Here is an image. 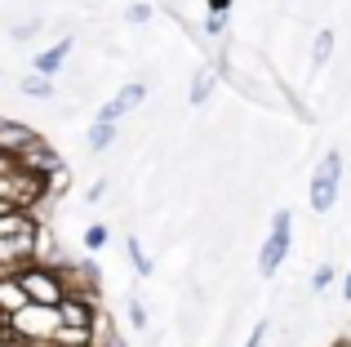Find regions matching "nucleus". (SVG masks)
I'll return each instance as SVG.
<instances>
[{
    "mask_svg": "<svg viewBox=\"0 0 351 347\" xmlns=\"http://www.w3.org/2000/svg\"><path fill=\"white\" fill-rule=\"evenodd\" d=\"M18 285L27 289L32 303H45V307H58L67 298V280H62V267H49V263H23L18 267Z\"/></svg>",
    "mask_w": 351,
    "mask_h": 347,
    "instance_id": "nucleus-2",
    "label": "nucleus"
},
{
    "mask_svg": "<svg viewBox=\"0 0 351 347\" xmlns=\"http://www.w3.org/2000/svg\"><path fill=\"white\" fill-rule=\"evenodd\" d=\"M267 334H271V325H267V321H258L254 330H249V339L240 343V347H263V343H267Z\"/></svg>",
    "mask_w": 351,
    "mask_h": 347,
    "instance_id": "nucleus-20",
    "label": "nucleus"
},
{
    "mask_svg": "<svg viewBox=\"0 0 351 347\" xmlns=\"http://www.w3.org/2000/svg\"><path fill=\"white\" fill-rule=\"evenodd\" d=\"M334 280H338V267H334V263L316 267V272H311V294H325V289L334 285Z\"/></svg>",
    "mask_w": 351,
    "mask_h": 347,
    "instance_id": "nucleus-17",
    "label": "nucleus"
},
{
    "mask_svg": "<svg viewBox=\"0 0 351 347\" xmlns=\"http://www.w3.org/2000/svg\"><path fill=\"white\" fill-rule=\"evenodd\" d=\"M23 303H32V298H27V289L18 285V276H0V316L18 312Z\"/></svg>",
    "mask_w": 351,
    "mask_h": 347,
    "instance_id": "nucleus-12",
    "label": "nucleus"
},
{
    "mask_svg": "<svg viewBox=\"0 0 351 347\" xmlns=\"http://www.w3.org/2000/svg\"><path fill=\"white\" fill-rule=\"evenodd\" d=\"M227 32V14H209L205 18V36H223Z\"/></svg>",
    "mask_w": 351,
    "mask_h": 347,
    "instance_id": "nucleus-21",
    "label": "nucleus"
},
{
    "mask_svg": "<svg viewBox=\"0 0 351 347\" xmlns=\"http://www.w3.org/2000/svg\"><path fill=\"white\" fill-rule=\"evenodd\" d=\"M214 80H218L214 67H196V71H191V85H187V103L191 107H205V98L214 94Z\"/></svg>",
    "mask_w": 351,
    "mask_h": 347,
    "instance_id": "nucleus-11",
    "label": "nucleus"
},
{
    "mask_svg": "<svg viewBox=\"0 0 351 347\" xmlns=\"http://www.w3.org/2000/svg\"><path fill=\"white\" fill-rule=\"evenodd\" d=\"M125 250H129V263H134V272H138V276H152V272H156L152 254L143 250V241H138V236H129V241H125Z\"/></svg>",
    "mask_w": 351,
    "mask_h": 347,
    "instance_id": "nucleus-13",
    "label": "nucleus"
},
{
    "mask_svg": "<svg viewBox=\"0 0 351 347\" xmlns=\"http://www.w3.org/2000/svg\"><path fill=\"white\" fill-rule=\"evenodd\" d=\"M23 94H27V98H53V76H40V71H32V76L23 80Z\"/></svg>",
    "mask_w": 351,
    "mask_h": 347,
    "instance_id": "nucleus-16",
    "label": "nucleus"
},
{
    "mask_svg": "<svg viewBox=\"0 0 351 347\" xmlns=\"http://www.w3.org/2000/svg\"><path fill=\"white\" fill-rule=\"evenodd\" d=\"M152 18V5H129V23H147Z\"/></svg>",
    "mask_w": 351,
    "mask_h": 347,
    "instance_id": "nucleus-23",
    "label": "nucleus"
},
{
    "mask_svg": "<svg viewBox=\"0 0 351 347\" xmlns=\"http://www.w3.org/2000/svg\"><path fill=\"white\" fill-rule=\"evenodd\" d=\"M18 165H23L27 174H36V178H45V174H53V169H62V156L49 147V143L36 134L32 143H27L23 152H18Z\"/></svg>",
    "mask_w": 351,
    "mask_h": 347,
    "instance_id": "nucleus-6",
    "label": "nucleus"
},
{
    "mask_svg": "<svg viewBox=\"0 0 351 347\" xmlns=\"http://www.w3.org/2000/svg\"><path fill=\"white\" fill-rule=\"evenodd\" d=\"M67 53H71V40L62 36L58 45H49L45 53H36V58H32V71H40V76H58V71L67 67Z\"/></svg>",
    "mask_w": 351,
    "mask_h": 347,
    "instance_id": "nucleus-10",
    "label": "nucleus"
},
{
    "mask_svg": "<svg viewBox=\"0 0 351 347\" xmlns=\"http://www.w3.org/2000/svg\"><path fill=\"white\" fill-rule=\"evenodd\" d=\"M53 330H58V307H45V303H23L18 312L0 316V334H5L14 347L49 343Z\"/></svg>",
    "mask_w": 351,
    "mask_h": 347,
    "instance_id": "nucleus-1",
    "label": "nucleus"
},
{
    "mask_svg": "<svg viewBox=\"0 0 351 347\" xmlns=\"http://www.w3.org/2000/svg\"><path fill=\"white\" fill-rule=\"evenodd\" d=\"M36 227H40V223H36ZM36 227L14 232V236H0V263H5V267H23V263L36 259Z\"/></svg>",
    "mask_w": 351,
    "mask_h": 347,
    "instance_id": "nucleus-8",
    "label": "nucleus"
},
{
    "mask_svg": "<svg viewBox=\"0 0 351 347\" xmlns=\"http://www.w3.org/2000/svg\"><path fill=\"white\" fill-rule=\"evenodd\" d=\"M343 298L351 303V263H347V276H343Z\"/></svg>",
    "mask_w": 351,
    "mask_h": 347,
    "instance_id": "nucleus-26",
    "label": "nucleus"
},
{
    "mask_svg": "<svg viewBox=\"0 0 351 347\" xmlns=\"http://www.w3.org/2000/svg\"><path fill=\"white\" fill-rule=\"evenodd\" d=\"M289 245H293V214H289V209H276L271 236H267L263 250H258V276L271 280L276 272L285 267V259H289Z\"/></svg>",
    "mask_w": 351,
    "mask_h": 347,
    "instance_id": "nucleus-3",
    "label": "nucleus"
},
{
    "mask_svg": "<svg viewBox=\"0 0 351 347\" xmlns=\"http://www.w3.org/2000/svg\"><path fill=\"white\" fill-rule=\"evenodd\" d=\"M143 98H147V85H143V80H134V85L116 89V94L107 98L103 107H98V121H112V125H120L129 112H138V107H143Z\"/></svg>",
    "mask_w": 351,
    "mask_h": 347,
    "instance_id": "nucleus-5",
    "label": "nucleus"
},
{
    "mask_svg": "<svg viewBox=\"0 0 351 347\" xmlns=\"http://www.w3.org/2000/svg\"><path fill=\"white\" fill-rule=\"evenodd\" d=\"M334 58V32H316V40H311V67H325V62Z\"/></svg>",
    "mask_w": 351,
    "mask_h": 347,
    "instance_id": "nucleus-15",
    "label": "nucleus"
},
{
    "mask_svg": "<svg viewBox=\"0 0 351 347\" xmlns=\"http://www.w3.org/2000/svg\"><path fill=\"white\" fill-rule=\"evenodd\" d=\"M36 32H40V23H18V27H14L9 36H14V40H32Z\"/></svg>",
    "mask_w": 351,
    "mask_h": 347,
    "instance_id": "nucleus-22",
    "label": "nucleus"
},
{
    "mask_svg": "<svg viewBox=\"0 0 351 347\" xmlns=\"http://www.w3.org/2000/svg\"><path fill=\"white\" fill-rule=\"evenodd\" d=\"M32 139H36V130H32V125L0 116V152H5V156H18V152H23Z\"/></svg>",
    "mask_w": 351,
    "mask_h": 347,
    "instance_id": "nucleus-9",
    "label": "nucleus"
},
{
    "mask_svg": "<svg viewBox=\"0 0 351 347\" xmlns=\"http://www.w3.org/2000/svg\"><path fill=\"white\" fill-rule=\"evenodd\" d=\"M343 152H325L320 165L311 169V209L316 214H329L338 200V187H343Z\"/></svg>",
    "mask_w": 351,
    "mask_h": 347,
    "instance_id": "nucleus-4",
    "label": "nucleus"
},
{
    "mask_svg": "<svg viewBox=\"0 0 351 347\" xmlns=\"http://www.w3.org/2000/svg\"><path fill=\"white\" fill-rule=\"evenodd\" d=\"M103 196H107V182H103V178H98V182H94V187H89V191H85V200H89V205H98V200H103Z\"/></svg>",
    "mask_w": 351,
    "mask_h": 347,
    "instance_id": "nucleus-24",
    "label": "nucleus"
},
{
    "mask_svg": "<svg viewBox=\"0 0 351 347\" xmlns=\"http://www.w3.org/2000/svg\"><path fill=\"white\" fill-rule=\"evenodd\" d=\"M107 236H112V232H107V223H89V227H85V250H89V254L103 250Z\"/></svg>",
    "mask_w": 351,
    "mask_h": 347,
    "instance_id": "nucleus-19",
    "label": "nucleus"
},
{
    "mask_svg": "<svg viewBox=\"0 0 351 347\" xmlns=\"http://www.w3.org/2000/svg\"><path fill=\"white\" fill-rule=\"evenodd\" d=\"M116 130H120V125H112V121H94V125H89V147L107 152L116 143Z\"/></svg>",
    "mask_w": 351,
    "mask_h": 347,
    "instance_id": "nucleus-14",
    "label": "nucleus"
},
{
    "mask_svg": "<svg viewBox=\"0 0 351 347\" xmlns=\"http://www.w3.org/2000/svg\"><path fill=\"white\" fill-rule=\"evenodd\" d=\"M232 9V0H209V14H227Z\"/></svg>",
    "mask_w": 351,
    "mask_h": 347,
    "instance_id": "nucleus-25",
    "label": "nucleus"
},
{
    "mask_svg": "<svg viewBox=\"0 0 351 347\" xmlns=\"http://www.w3.org/2000/svg\"><path fill=\"white\" fill-rule=\"evenodd\" d=\"M98 307H103L98 294H80V289H71V294L58 303V321L62 325H85V330H89L94 316H98Z\"/></svg>",
    "mask_w": 351,
    "mask_h": 347,
    "instance_id": "nucleus-7",
    "label": "nucleus"
},
{
    "mask_svg": "<svg viewBox=\"0 0 351 347\" xmlns=\"http://www.w3.org/2000/svg\"><path fill=\"white\" fill-rule=\"evenodd\" d=\"M125 321L134 325V330H147V307H143V298L129 294V303H125Z\"/></svg>",
    "mask_w": 351,
    "mask_h": 347,
    "instance_id": "nucleus-18",
    "label": "nucleus"
}]
</instances>
